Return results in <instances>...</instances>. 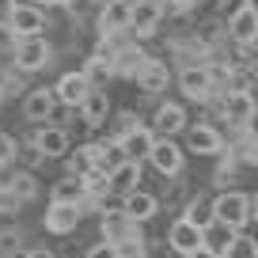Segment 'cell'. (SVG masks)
<instances>
[{"label": "cell", "mask_w": 258, "mask_h": 258, "mask_svg": "<svg viewBox=\"0 0 258 258\" xmlns=\"http://www.w3.org/2000/svg\"><path fill=\"white\" fill-rule=\"evenodd\" d=\"M209 209H213V220H220V224L239 232V228L254 217V213H250L254 209V198H250V194H239V190H228V194H220Z\"/></svg>", "instance_id": "cell-1"}, {"label": "cell", "mask_w": 258, "mask_h": 258, "mask_svg": "<svg viewBox=\"0 0 258 258\" xmlns=\"http://www.w3.org/2000/svg\"><path fill=\"white\" fill-rule=\"evenodd\" d=\"M16 69L19 73H38V69H46L49 64V42L38 38V34H27V38L16 42Z\"/></svg>", "instance_id": "cell-2"}, {"label": "cell", "mask_w": 258, "mask_h": 258, "mask_svg": "<svg viewBox=\"0 0 258 258\" xmlns=\"http://www.w3.org/2000/svg\"><path fill=\"white\" fill-rule=\"evenodd\" d=\"M160 19H163V4L160 0H133V4H129L125 31H133L137 38H148V34H156Z\"/></svg>", "instance_id": "cell-3"}, {"label": "cell", "mask_w": 258, "mask_h": 258, "mask_svg": "<svg viewBox=\"0 0 258 258\" xmlns=\"http://www.w3.org/2000/svg\"><path fill=\"white\" fill-rule=\"evenodd\" d=\"M152 141H156L152 129L141 125V121H133L129 129H121L118 137H114V145H118V148H121V156H129V160H145L148 148H152Z\"/></svg>", "instance_id": "cell-4"}, {"label": "cell", "mask_w": 258, "mask_h": 258, "mask_svg": "<svg viewBox=\"0 0 258 258\" xmlns=\"http://www.w3.org/2000/svg\"><path fill=\"white\" fill-rule=\"evenodd\" d=\"M171 250H175L178 258H194V254H202V228L190 224V220H175L171 224V235H167Z\"/></svg>", "instance_id": "cell-5"}, {"label": "cell", "mask_w": 258, "mask_h": 258, "mask_svg": "<svg viewBox=\"0 0 258 258\" xmlns=\"http://www.w3.org/2000/svg\"><path fill=\"white\" fill-rule=\"evenodd\" d=\"M178 88H182V95L194 99V103H209V95H213V73H209V69H202V64H190V69L178 73Z\"/></svg>", "instance_id": "cell-6"}, {"label": "cell", "mask_w": 258, "mask_h": 258, "mask_svg": "<svg viewBox=\"0 0 258 258\" xmlns=\"http://www.w3.org/2000/svg\"><path fill=\"white\" fill-rule=\"evenodd\" d=\"M145 160H152L160 175H178V171H182V148H178L171 137H156Z\"/></svg>", "instance_id": "cell-7"}, {"label": "cell", "mask_w": 258, "mask_h": 258, "mask_svg": "<svg viewBox=\"0 0 258 258\" xmlns=\"http://www.w3.org/2000/svg\"><path fill=\"white\" fill-rule=\"evenodd\" d=\"M228 34H232L239 46H250L258 38V12H254V0H247L243 8H235L228 16Z\"/></svg>", "instance_id": "cell-8"}, {"label": "cell", "mask_w": 258, "mask_h": 258, "mask_svg": "<svg viewBox=\"0 0 258 258\" xmlns=\"http://www.w3.org/2000/svg\"><path fill=\"white\" fill-rule=\"evenodd\" d=\"M4 27H8V31L16 34V38H27V34H38L42 27H46V16H42V12L34 8V4H16Z\"/></svg>", "instance_id": "cell-9"}, {"label": "cell", "mask_w": 258, "mask_h": 258, "mask_svg": "<svg viewBox=\"0 0 258 258\" xmlns=\"http://www.w3.org/2000/svg\"><path fill=\"white\" fill-rule=\"evenodd\" d=\"M137 84H141V91H148V95H156V91H167V80H171V73H167V64L163 61H156V57H141V64H137Z\"/></svg>", "instance_id": "cell-10"}, {"label": "cell", "mask_w": 258, "mask_h": 258, "mask_svg": "<svg viewBox=\"0 0 258 258\" xmlns=\"http://www.w3.org/2000/svg\"><path fill=\"white\" fill-rule=\"evenodd\" d=\"M186 145L198 156H220L224 152V137H220V129H213V125H190L186 129Z\"/></svg>", "instance_id": "cell-11"}, {"label": "cell", "mask_w": 258, "mask_h": 258, "mask_svg": "<svg viewBox=\"0 0 258 258\" xmlns=\"http://www.w3.org/2000/svg\"><path fill=\"white\" fill-rule=\"evenodd\" d=\"M76 224H80V205H73V202H49L46 232H53V235H69Z\"/></svg>", "instance_id": "cell-12"}, {"label": "cell", "mask_w": 258, "mask_h": 258, "mask_svg": "<svg viewBox=\"0 0 258 258\" xmlns=\"http://www.w3.org/2000/svg\"><path fill=\"white\" fill-rule=\"evenodd\" d=\"M156 205L160 202H156L148 190H141V186H133V190L121 194V213H125L129 220H137V224L148 220V217H156Z\"/></svg>", "instance_id": "cell-13"}, {"label": "cell", "mask_w": 258, "mask_h": 258, "mask_svg": "<svg viewBox=\"0 0 258 258\" xmlns=\"http://www.w3.org/2000/svg\"><path fill=\"white\" fill-rule=\"evenodd\" d=\"M141 182V160H129V156H121L118 163H114L110 171H106V190H133V186Z\"/></svg>", "instance_id": "cell-14"}, {"label": "cell", "mask_w": 258, "mask_h": 258, "mask_svg": "<svg viewBox=\"0 0 258 258\" xmlns=\"http://www.w3.org/2000/svg\"><path fill=\"white\" fill-rule=\"evenodd\" d=\"M64 167H69V175H80V178H88L91 171H103V145L76 148V152L64 160ZM103 175H106V171H103Z\"/></svg>", "instance_id": "cell-15"}, {"label": "cell", "mask_w": 258, "mask_h": 258, "mask_svg": "<svg viewBox=\"0 0 258 258\" xmlns=\"http://www.w3.org/2000/svg\"><path fill=\"white\" fill-rule=\"evenodd\" d=\"M103 239H106V243L137 239V220H129L121 209H106V213H103Z\"/></svg>", "instance_id": "cell-16"}, {"label": "cell", "mask_w": 258, "mask_h": 258, "mask_svg": "<svg viewBox=\"0 0 258 258\" xmlns=\"http://www.w3.org/2000/svg\"><path fill=\"white\" fill-rule=\"evenodd\" d=\"M88 91H91V84H88L84 73H64L61 80H57L53 95H57V103H64V106H80Z\"/></svg>", "instance_id": "cell-17"}, {"label": "cell", "mask_w": 258, "mask_h": 258, "mask_svg": "<svg viewBox=\"0 0 258 258\" xmlns=\"http://www.w3.org/2000/svg\"><path fill=\"white\" fill-rule=\"evenodd\" d=\"M34 148L42 152V160H57V156L69 152V133L57 129V125H46V129L34 133Z\"/></svg>", "instance_id": "cell-18"}, {"label": "cell", "mask_w": 258, "mask_h": 258, "mask_svg": "<svg viewBox=\"0 0 258 258\" xmlns=\"http://www.w3.org/2000/svg\"><path fill=\"white\" fill-rule=\"evenodd\" d=\"M53 106H57L53 88H34V91H27V99H23V114L31 121H46L49 114H53Z\"/></svg>", "instance_id": "cell-19"}, {"label": "cell", "mask_w": 258, "mask_h": 258, "mask_svg": "<svg viewBox=\"0 0 258 258\" xmlns=\"http://www.w3.org/2000/svg\"><path fill=\"white\" fill-rule=\"evenodd\" d=\"M224 114H228V121H235V125H247V121L254 118V99H250V91H247V88L228 91V99H224Z\"/></svg>", "instance_id": "cell-20"}, {"label": "cell", "mask_w": 258, "mask_h": 258, "mask_svg": "<svg viewBox=\"0 0 258 258\" xmlns=\"http://www.w3.org/2000/svg\"><path fill=\"white\" fill-rule=\"evenodd\" d=\"M152 129L160 133V137H175V133H182V129H186V110L178 103H163L160 110H156Z\"/></svg>", "instance_id": "cell-21"}, {"label": "cell", "mask_w": 258, "mask_h": 258, "mask_svg": "<svg viewBox=\"0 0 258 258\" xmlns=\"http://www.w3.org/2000/svg\"><path fill=\"white\" fill-rule=\"evenodd\" d=\"M129 23V0H106L99 12V31L103 34H118Z\"/></svg>", "instance_id": "cell-22"}, {"label": "cell", "mask_w": 258, "mask_h": 258, "mask_svg": "<svg viewBox=\"0 0 258 258\" xmlns=\"http://www.w3.org/2000/svg\"><path fill=\"white\" fill-rule=\"evenodd\" d=\"M232 235H235V228H228V224H220V220H213V224L202 228V250H209L213 258H224V250H228V243H232Z\"/></svg>", "instance_id": "cell-23"}, {"label": "cell", "mask_w": 258, "mask_h": 258, "mask_svg": "<svg viewBox=\"0 0 258 258\" xmlns=\"http://www.w3.org/2000/svg\"><path fill=\"white\" fill-rule=\"evenodd\" d=\"M84 198H88V186H84L80 175H64L61 182H53V190H49V202H73V205H80Z\"/></svg>", "instance_id": "cell-24"}, {"label": "cell", "mask_w": 258, "mask_h": 258, "mask_svg": "<svg viewBox=\"0 0 258 258\" xmlns=\"http://www.w3.org/2000/svg\"><path fill=\"white\" fill-rule=\"evenodd\" d=\"M80 110H84V121H88V125H103L106 114H110V99H106V91H95V88H91L88 95H84Z\"/></svg>", "instance_id": "cell-25"}, {"label": "cell", "mask_w": 258, "mask_h": 258, "mask_svg": "<svg viewBox=\"0 0 258 258\" xmlns=\"http://www.w3.org/2000/svg\"><path fill=\"white\" fill-rule=\"evenodd\" d=\"M224 258H258V243L250 239V235L235 232L232 243H228V250H224Z\"/></svg>", "instance_id": "cell-26"}, {"label": "cell", "mask_w": 258, "mask_h": 258, "mask_svg": "<svg viewBox=\"0 0 258 258\" xmlns=\"http://www.w3.org/2000/svg\"><path fill=\"white\" fill-rule=\"evenodd\" d=\"M80 73H84V76H88V84H91V88H95V84H103V80H110V73H114V64H110V61H103V57H91V61H88V64H84Z\"/></svg>", "instance_id": "cell-27"}, {"label": "cell", "mask_w": 258, "mask_h": 258, "mask_svg": "<svg viewBox=\"0 0 258 258\" xmlns=\"http://www.w3.org/2000/svg\"><path fill=\"white\" fill-rule=\"evenodd\" d=\"M186 220H190V224H198V228H205V224H213V209L202 202V198H198V202L186 209Z\"/></svg>", "instance_id": "cell-28"}, {"label": "cell", "mask_w": 258, "mask_h": 258, "mask_svg": "<svg viewBox=\"0 0 258 258\" xmlns=\"http://www.w3.org/2000/svg\"><path fill=\"white\" fill-rule=\"evenodd\" d=\"M12 194H16L19 202H27V198H34V178L31 175H12Z\"/></svg>", "instance_id": "cell-29"}, {"label": "cell", "mask_w": 258, "mask_h": 258, "mask_svg": "<svg viewBox=\"0 0 258 258\" xmlns=\"http://www.w3.org/2000/svg\"><path fill=\"white\" fill-rule=\"evenodd\" d=\"M114 247H118V258H148L141 235H137V239H125V243H114Z\"/></svg>", "instance_id": "cell-30"}, {"label": "cell", "mask_w": 258, "mask_h": 258, "mask_svg": "<svg viewBox=\"0 0 258 258\" xmlns=\"http://www.w3.org/2000/svg\"><path fill=\"white\" fill-rule=\"evenodd\" d=\"M84 258H118V247L103 239V243H95V247H91V250H88Z\"/></svg>", "instance_id": "cell-31"}, {"label": "cell", "mask_w": 258, "mask_h": 258, "mask_svg": "<svg viewBox=\"0 0 258 258\" xmlns=\"http://www.w3.org/2000/svg\"><path fill=\"white\" fill-rule=\"evenodd\" d=\"M16 247H19V235H16V232H0V254L8 258Z\"/></svg>", "instance_id": "cell-32"}, {"label": "cell", "mask_w": 258, "mask_h": 258, "mask_svg": "<svg viewBox=\"0 0 258 258\" xmlns=\"http://www.w3.org/2000/svg\"><path fill=\"white\" fill-rule=\"evenodd\" d=\"M12 8H16V0H0V27L8 23V16H12Z\"/></svg>", "instance_id": "cell-33"}, {"label": "cell", "mask_w": 258, "mask_h": 258, "mask_svg": "<svg viewBox=\"0 0 258 258\" xmlns=\"http://www.w3.org/2000/svg\"><path fill=\"white\" fill-rule=\"evenodd\" d=\"M243 4H247V0H220V8H224V12H228V16H232V12H235V8H243Z\"/></svg>", "instance_id": "cell-34"}, {"label": "cell", "mask_w": 258, "mask_h": 258, "mask_svg": "<svg viewBox=\"0 0 258 258\" xmlns=\"http://www.w3.org/2000/svg\"><path fill=\"white\" fill-rule=\"evenodd\" d=\"M27 258H53V254H49L46 247H38V250H27Z\"/></svg>", "instance_id": "cell-35"}, {"label": "cell", "mask_w": 258, "mask_h": 258, "mask_svg": "<svg viewBox=\"0 0 258 258\" xmlns=\"http://www.w3.org/2000/svg\"><path fill=\"white\" fill-rule=\"evenodd\" d=\"M171 4H175V8H190L194 0H171Z\"/></svg>", "instance_id": "cell-36"}, {"label": "cell", "mask_w": 258, "mask_h": 258, "mask_svg": "<svg viewBox=\"0 0 258 258\" xmlns=\"http://www.w3.org/2000/svg\"><path fill=\"white\" fill-rule=\"evenodd\" d=\"M31 4H34V8H42V4H57V0H31Z\"/></svg>", "instance_id": "cell-37"}, {"label": "cell", "mask_w": 258, "mask_h": 258, "mask_svg": "<svg viewBox=\"0 0 258 258\" xmlns=\"http://www.w3.org/2000/svg\"><path fill=\"white\" fill-rule=\"evenodd\" d=\"M0 99H4V88H0Z\"/></svg>", "instance_id": "cell-38"}, {"label": "cell", "mask_w": 258, "mask_h": 258, "mask_svg": "<svg viewBox=\"0 0 258 258\" xmlns=\"http://www.w3.org/2000/svg\"><path fill=\"white\" fill-rule=\"evenodd\" d=\"M0 258H4V254H0Z\"/></svg>", "instance_id": "cell-39"}]
</instances>
